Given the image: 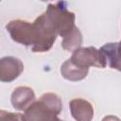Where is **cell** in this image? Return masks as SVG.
Listing matches in <instances>:
<instances>
[{"label":"cell","mask_w":121,"mask_h":121,"mask_svg":"<svg viewBox=\"0 0 121 121\" xmlns=\"http://www.w3.org/2000/svg\"><path fill=\"white\" fill-rule=\"evenodd\" d=\"M6 28L14 42L31 46L33 52L48 51L58 36L54 24L45 12L36 18L33 23L24 20L10 21Z\"/></svg>","instance_id":"cell-1"},{"label":"cell","mask_w":121,"mask_h":121,"mask_svg":"<svg viewBox=\"0 0 121 121\" xmlns=\"http://www.w3.org/2000/svg\"><path fill=\"white\" fill-rule=\"evenodd\" d=\"M62 110L60 97L54 93L43 94L21 115L22 121H64L58 117Z\"/></svg>","instance_id":"cell-2"},{"label":"cell","mask_w":121,"mask_h":121,"mask_svg":"<svg viewBox=\"0 0 121 121\" xmlns=\"http://www.w3.org/2000/svg\"><path fill=\"white\" fill-rule=\"evenodd\" d=\"M45 13L54 24L58 31V35L62 38L76 26L74 24L75 14L66 9L65 3L63 2L48 4Z\"/></svg>","instance_id":"cell-3"},{"label":"cell","mask_w":121,"mask_h":121,"mask_svg":"<svg viewBox=\"0 0 121 121\" xmlns=\"http://www.w3.org/2000/svg\"><path fill=\"white\" fill-rule=\"evenodd\" d=\"M76 65L89 69L90 66H95L98 68L106 67L107 60L103 53L95 47H79L73 51L71 58L69 59Z\"/></svg>","instance_id":"cell-4"},{"label":"cell","mask_w":121,"mask_h":121,"mask_svg":"<svg viewBox=\"0 0 121 121\" xmlns=\"http://www.w3.org/2000/svg\"><path fill=\"white\" fill-rule=\"evenodd\" d=\"M24 71L23 62L15 57H4L0 59V81L11 82Z\"/></svg>","instance_id":"cell-5"},{"label":"cell","mask_w":121,"mask_h":121,"mask_svg":"<svg viewBox=\"0 0 121 121\" xmlns=\"http://www.w3.org/2000/svg\"><path fill=\"white\" fill-rule=\"evenodd\" d=\"M35 100L34 91L26 86H20L14 89L11 95V104L18 111H25Z\"/></svg>","instance_id":"cell-6"},{"label":"cell","mask_w":121,"mask_h":121,"mask_svg":"<svg viewBox=\"0 0 121 121\" xmlns=\"http://www.w3.org/2000/svg\"><path fill=\"white\" fill-rule=\"evenodd\" d=\"M69 106L71 114L76 121H91L93 119L94 109L89 101L83 98H76L70 101Z\"/></svg>","instance_id":"cell-7"},{"label":"cell","mask_w":121,"mask_h":121,"mask_svg":"<svg viewBox=\"0 0 121 121\" xmlns=\"http://www.w3.org/2000/svg\"><path fill=\"white\" fill-rule=\"evenodd\" d=\"M88 72H89V69L81 68L76 65L75 63H73L70 60H65L60 67V73L62 77L65 79H68L71 81H78L85 78Z\"/></svg>","instance_id":"cell-8"},{"label":"cell","mask_w":121,"mask_h":121,"mask_svg":"<svg viewBox=\"0 0 121 121\" xmlns=\"http://www.w3.org/2000/svg\"><path fill=\"white\" fill-rule=\"evenodd\" d=\"M100 51L106 58V60L109 61V64L112 68L120 70V57H119V43H110L104 44Z\"/></svg>","instance_id":"cell-9"},{"label":"cell","mask_w":121,"mask_h":121,"mask_svg":"<svg viewBox=\"0 0 121 121\" xmlns=\"http://www.w3.org/2000/svg\"><path fill=\"white\" fill-rule=\"evenodd\" d=\"M81 44H82V36L78 27L77 26H75L68 34H66L61 42L62 48L67 51H75L78 48H79Z\"/></svg>","instance_id":"cell-10"},{"label":"cell","mask_w":121,"mask_h":121,"mask_svg":"<svg viewBox=\"0 0 121 121\" xmlns=\"http://www.w3.org/2000/svg\"><path fill=\"white\" fill-rule=\"evenodd\" d=\"M0 121H22L21 114L0 110Z\"/></svg>","instance_id":"cell-11"},{"label":"cell","mask_w":121,"mask_h":121,"mask_svg":"<svg viewBox=\"0 0 121 121\" xmlns=\"http://www.w3.org/2000/svg\"><path fill=\"white\" fill-rule=\"evenodd\" d=\"M102 121H120V119L113 115H108V116H105L102 119Z\"/></svg>","instance_id":"cell-12"}]
</instances>
